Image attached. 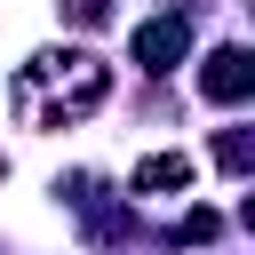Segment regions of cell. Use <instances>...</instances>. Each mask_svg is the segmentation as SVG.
Wrapping results in <instances>:
<instances>
[{"instance_id": "6da1fadb", "label": "cell", "mask_w": 255, "mask_h": 255, "mask_svg": "<svg viewBox=\"0 0 255 255\" xmlns=\"http://www.w3.org/2000/svg\"><path fill=\"white\" fill-rule=\"evenodd\" d=\"M104 96H112V64L88 56V48H48V56H32V64L16 72V112H24L32 128H72V120H88Z\"/></svg>"}, {"instance_id": "7a4b0ae2", "label": "cell", "mask_w": 255, "mask_h": 255, "mask_svg": "<svg viewBox=\"0 0 255 255\" xmlns=\"http://www.w3.org/2000/svg\"><path fill=\"white\" fill-rule=\"evenodd\" d=\"M183 48H191V16H183V8H167V16L135 24V40H128V56H135L143 72H175V64H183Z\"/></svg>"}, {"instance_id": "3957f363", "label": "cell", "mask_w": 255, "mask_h": 255, "mask_svg": "<svg viewBox=\"0 0 255 255\" xmlns=\"http://www.w3.org/2000/svg\"><path fill=\"white\" fill-rule=\"evenodd\" d=\"M199 96H207V104H247V96H255V56H247V48H215V56L199 64Z\"/></svg>"}, {"instance_id": "277c9868", "label": "cell", "mask_w": 255, "mask_h": 255, "mask_svg": "<svg viewBox=\"0 0 255 255\" xmlns=\"http://www.w3.org/2000/svg\"><path fill=\"white\" fill-rule=\"evenodd\" d=\"M128 183H135V191H183V183H191V159H183V151H151Z\"/></svg>"}, {"instance_id": "5b68a950", "label": "cell", "mask_w": 255, "mask_h": 255, "mask_svg": "<svg viewBox=\"0 0 255 255\" xmlns=\"http://www.w3.org/2000/svg\"><path fill=\"white\" fill-rule=\"evenodd\" d=\"M215 159H223V175H247V167H255V135H247V128H223V135H215Z\"/></svg>"}, {"instance_id": "8992f818", "label": "cell", "mask_w": 255, "mask_h": 255, "mask_svg": "<svg viewBox=\"0 0 255 255\" xmlns=\"http://www.w3.org/2000/svg\"><path fill=\"white\" fill-rule=\"evenodd\" d=\"M56 8H64L80 32H104V24H112V0H56Z\"/></svg>"}, {"instance_id": "52a82bcc", "label": "cell", "mask_w": 255, "mask_h": 255, "mask_svg": "<svg viewBox=\"0 0 255 255\" xmlns=\"http://www.w3.org/2000/svg\"><path fill=\"white\" fill-rule=\"evenodd\" d=\"M215 231H223V215H215V207H191V215H183V239H199V247H207Z\"/></svg>"}]
</instances>
